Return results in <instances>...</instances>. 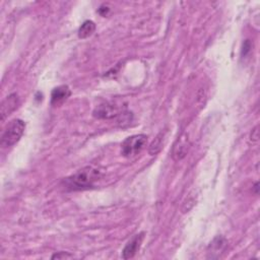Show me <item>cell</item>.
I'll return each mask as SVG.
<instances>
[{"label": "cell", "instance_id": "cell-1", "mask_svg": "<svg viewBox=\"0 0 260 260\" xmlns=\"http://www.w3.org/2000/svg\"><path fill=\"white\" fill-rule=\"evenodd\" d=\"M102 171L99 168L89 166L79 170L74 175L63 181V186L70 191H81L93 188L102 178Z\"/></svg>", "mask_w": 260, "mask_h": 260}, {"label": "cell", "instance_id": "cell-2", "mask_svg": "<svg viewBox=\"0 0 260 260\" xmlns=\"http://www.w3.org/2000/svg\"><path fill=\"white\" fill-rule=\"evenodd\" d=\"M26 129V123L21 119L12 120L6 129L4 130L2 136V146L4 148H10L15 146L22 139Z\"/></svg>", "mask_w": 260, "mask_h": 260}, {"label": "cell", "instance_id": "cell-3", "mask_svg": "<svg viewBox=\"0 0 260 260\" xmlns=\"http://www.w3.org/2000/svg\"><path fill=\"white\" fill-rule=\"evenodd\" d=\"M148 137L146 135H135L127 138L122 144V155L132 158L142 153L147 146Z\"/></svg>", "mask_w": 260, "mask_h": 260}, {"label": "cell", "instance_id": "cell-4", "mask_svg": "<svg viewBox=\"0 0 260 260\" xmlns=\"http://www.w3.org/2000/svg\"><path fill=\"white\" fill-rule=\"evenodd\" d=\"M124 113L125 112L116 104L104 103L94 110L93 115L98 119H113L122 116Z\"/></svg>", "mask_w": 260, "mask_h": 260}, {"label": "cell", "instance_id": "cell-5", "mask_svg": "<svg viewBox=\"0 0 260 260\" xmlns=\"http://www.w3.org/2000/svg\"><path fill=\"white\" fill-rule=\"evenodd\" d=\"M144 238H145V233L142 232L130 239L122 251V258L123 259L134 258L136 254L139 252V250L141 249Z\"/></svg>", "mask_w": 260, "mask_h": 260}, {"label": "cell", "instance_id": "cell-6", "mask_svg": "<svg viewBox=\"0 0 260 260\" xmlns=\"http://www.w3.org/2000/svg\"><path fill=\"white\" fill-rule=\"evenodd\" d=\"M191 144L189 142V139L187 138L186 135H182L177 142L175 143L174 147H173V151H172V157L175 161H181L182 159H184L189 150H190Z\"/></svg>", "mask_w": 260, "mask_h": 260}, {"label": "cell", "instance_id": "cell-7", "mask_svg": "<svg viewBox=\"0 0 260 260\" xmlns=\"http://www.w3.org/2000/svg\"><path fill=\"white\" fill-rule=\"evenodd\" d=\"M20 99L17 94H11L8 96L2 103V107H0V117H2V121H5L9 115H11L19 106Z\"/></svg>", "mask_w": 260, "mask_h": 260}, {"label": "cell", "instance_id": "cell-8", "mask_svg": "<svg viewBox=\"0 0 260 260\" xmlns=\"http://www.w3.org/2000/svg\"><path fill=\"white\" fill-rule=\"evenodd\" d=\"M71 95L72 92L68 86H59L52 91L51 104L53 106H58L67 101Z\"/></svg>", "mask_w": 260, "mask_h": 260}, {"label": "cell", "instance_id": "cell-9", "mask_svg": "<svg viewBox=\"0 0 260 260\" xmlns=\"http://www.w3.org/2000/svg\"><path fill=\"white\" fill-rule=\"evenodd\" d=\"M96 31V24L93 21H86L80 27L78 35L80 39H87L91 37Z\"/></svg>", "mask_w": 260, "mask_h": 260}, {"label": "cell", "instance_id": "cell-10", "mask_svg": "<svg viewBox=\"0 0 260 260\" xmlns=\"http://www.w3.org/2000/svg\"><path fill=\"white\" fill-rule=\"evenodd\" d=\"M161 149H162V139L160 137H158L156 139V141H154L153 144L150 147V154L151 155H156L160 152Z\"/></svg>", "mask_w": 260, "mask_h": 260}, {"label": "cell", "instance_id": "cell-11", "mask_svg": "<svg viewBox=\"0 0 260 260\" xmlns=\"http://www.w3.org/2000/svg\"><path fill=\"white\" fill-rule=\"evenodd\" d=\"M73 257L74 255L68 252H58L52 256V259H64V258H73Z\"/></svg>", "mask_w": 260, "mask_h": 260}, {"label": "cell", "instance_id": "cell-12", "mask_svg": "<svg viewBox=\"0 0 260 260\" xmlns=\"http://www.w3.org/2000/svg\"><path fill=\"white\" fill-rule=\"evenodd\" d=\"M251 51V43L249 40H246L244 45H243V49H242V56L245 57L247 56Z\"/></svg>", "mask_w": 260, "mask_h": 260}, {"label": "cell", "instance_id": "cell-13", "mask_svg": "<svg viewBox=\"0 0 260 260\" xmlns=\"http://www.w3.org/2000/svg\"><path fill=\"white\" fill-rule=\"evenodd\" d=\"M258 139H259V136H258V128L256 127L253 132H252V134H251V140H252V142L253 143H257L258 142Z\"/></svg>", "mask_w": 260, "mask_h": 260}, {"label": "cell", "instance_id": "cell-14", "mask_svg": "<svg viewBox=\"0 0 260 260\" xmlns=\"http://www.w3.org/2000/svg\"><path fill=\"white\" fill-rule=\"evenodd\" d=\"M110 9L106 6H102L100 9H99V13L102 15V16H106L108 13H109Z\"/></svg>", "mask_w": 260, "mask_h": 260}]
</instances>
